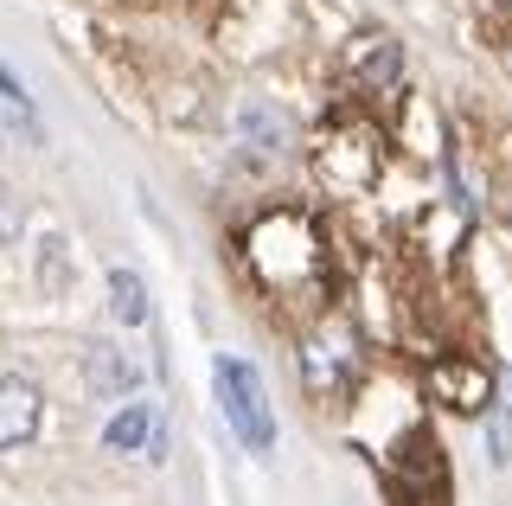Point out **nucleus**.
<instances>
[{
	"label": "nucleus",
	"instance_id": "f257e3e1",
	"mask_svg": "<svg viewBox=\"0 0 512 506\" xmlns=\"http://www.w3.org/2000/svg\"><path fill=\"white\" fill-rule=\"evenodd\" d=\"M212 385H218V410L224 423L237 430L250 455H269L276 449V417H269V398H263V378H256L250 359H218L212 366Z\"/></svg>",
	"mask_w": 512,
	"mask_h": 506
},
{
	"label": "nucleus",
	"instance_id": "f03ea898",
	"mask_svg": "<svg viewBox=\"0 0 512 506\" xmlns=\"http://www.w3.org/2000/svg\"><path fill=\"white\" fill-rule=\"evenodd\" d=\"M39 430V385L32 378H0V449H20Z\"/></svg>",
	"mask_w": 512,
	"mask_h": 506
},
{
	"label": "nucleus",
	"instance_id": "7ed1b4c3",
	"mask_svg": "<svg viewBox=\"0 0 512 506\" xmlns=\"http://www.w3.org/2000/svg\"><path fill=\"white\" fill-rule=\"evenodd\" d=\"M84 378H90V391H96V398H135V385H141L135 359H128L122 346H90Z\"/></svg>",
	"mask_w": 512,
	"mask_h": 506
},
{
	"label": "nucleus",
	"instance_id": "20e7f679",
	"mask_svg": "<svg viewBox=\"0 0 512 506\" xmlns=\"http://www.w3.org/2000/svg\"><path fill=\"white\" fill-rule=\"evenodd\" d=\"M429 378H436V391L455 410H487L493 398H487V372L480 366H468V359H436V366H429Z\"/></svg>",
	"mask_w": 512,
	"mask_h": 506
},
{
	"label": "nucleus",
	"instance_id": "39448f33",
	"mask_svg": "<svg viewBox=\"0 0 512 506\" xmlns=\"http://www.w3.org/2000/svg\"><path fill=\"white\" fill-rule=\"evenodd\" d=\"M109 308H116L122 327H141V321H148V289H141L135 270H109Z\"/></svg>",
	"mask_w": 512,
	"mask_h": 506
},
{
	"label": "nucleus",
	"instance_id": "423d86ee",
	"mask_svg": "<svg viewBox=\"0 0 512 506\" xmlns=\"http://www.w3.org/2000/svg\"><path fill=\"white\" fill-rule=\"evenodd\" d=\"M103 442H109V449H141V442H154V417H148V410H141V404H128L122 410V417H109V430H103Z\"/></svg>",
	"mask_w": 512,
	"mask_h": 506
},
{
	"label": "nucleus",
	"instance_id": "0eeeda50",
	"mask_svg": "<svg viewBox=\"0 0 512 506\" xmlns=\"http://www.w3.org/2000/svg\"><path fill=\"white\" fill-rule=\"evenodd\" d=\"M487 455H493V468H506L512 462V385L493 398L487 410Z\"/></svg>",
	"mask_w": 512,
	"mask_h": 506
},
{
	"label": "nucleus",
	"instance_id": "6e6552de",
	"mask_svg": "<svg viewBox=\"0 0 512 506\" xmlns=\"http://www.w3.org/2000/svg\"><path fill=\"white\" fill-rule=\"evenodd\" d=\"M244 129L256 135V148H288V122H282V116H269L263 103H250V109H244Z\"/></svg>",
	"mask_w": 512,
	"mask_h": 506
},
{
	"label": "nucleus",
	"instance_id": "1a4fd4ad",
	"mask_svg": "<svg viewBox=\"0 0 512 506\" xmlns=\"http://www.w3.org/2000/svg\"><path fill=\"white\" fill-rule=\"evenodd\" d=\"M0 103H13V109H20V116H26V129H32V135H39V122H32V103H26V90H20V77H13L7 65H0Z\"/></svg>",
	"mask_w": 512,
	"mask_h": 506
},
{
	"label": "nucleus",
	"instance_id": "9d476101",
	"mask_svg": "<svg viewBox=\"0 0 512 506\" xmlns=\"http://www.w3.org/2000/svg\"><path fill=\"white\" fill-rule=\"evenodd\" d=\"M365 77H372V84H391L397 77V45H378V52L365 58Z\"/></svg>",
	"mask_w": 512,
	"mask_h": 506
},
{
	"label": "nucleus",
	"instance_id": "9b49d317",
	"mask_svg": "<svg viewBox=\"0 0 512 506\" xmlns=\"http://www.w3.org/2000/svg\"><path fill=\"white\" fill-rule=\"evenodd\" d=\"M20 225H26V218H20V205H13V199H7V186H0V250H7L13 237H20Z\"/></svg>",
	"mask_w": 512,
	"mask_h": 506
},
{
	"label": "nucleus",
	"instance_id": "f8f14e48",
	"mask_svg": "<svg viewBox=\"0 0 512 506\" xmlns=\"http://www.w3.org/2000/svg\"><path fill=\"white\" fill-rule=\"evenodd\" d=\"M500 7H512V0H500Z\"/></svg>",
	"mask_w": 512,
	"mask_h": 506
}]
</instances>
